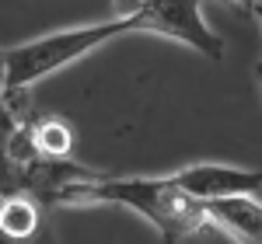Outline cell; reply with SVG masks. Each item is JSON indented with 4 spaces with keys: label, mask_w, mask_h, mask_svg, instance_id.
Masks as SVG:
<instances>
[{
    "label": "cell",
    "mask_w": 262,
    "mask_h": 244,
    "mask_svg": "<svg viewBox=\"0 0 262 244\" xmlns=\"http://www.w3.org/2000/svg\"><path fill=\"white\" fill-rule=\"evenodd\" d=\"M77 203L126 206V209L140 213L143 220H150L158 227L164 244H175L182 237L203 230V227H210L203 203L189 199L171 178H105V175H91L84 182L60 188L49 199V206H77Z\"/></svg>",
    "instance_id": "1"
},
{
    "label": "cell",
    "mask_w": 262,
    "mask_h": 244,
    "mask_svg": "<svg viewBox=\"0 0 262 244\" xmlns=\"http://www.w3.org/2000/svg\"><path fill=\"white\" fill-rule=\"evenodd\" d=\"M126 32H137L129 18H108L98 25H81V28H67V32H53L42 39L21 42L14 49H4V63H7V91H28L49 74H56L63 66L77 63L88 56L91 49H98L105 42L119 39Z\"/></svg>",
    "instance_id": "2"
},
{
    "label": "cell",
    "mask_w": 262,
    "mask_h": 244,
    "mask_svg": "<svg viewBox=\"0 0 262 244\" xmlns=\"http://www.w3.org/2000/svg\"><path fill=\"white\" fill-rule=\"evenodd\" d=\"M112 7L116 18H129L137 32H158L185 42L206 60L224 56V42L203 14V0H116Z\"/></svg>",
    "instance_id": "3"
},
{
    "label": "cell",
    "mask_w": 262,
    "mask_h": 244,
    "mask_svg": "<svg viewBox=\"0 0 262 244\" xmlns=\"http://www.w3.org/2000/svg\"><path fill=\"white\" fill-rule=\"evenodd\" d=\"M182 192L196 203H217L231 196H255L262 188V171L248 167H231V164H189L179 167L175 175H168Z\"/></svg>",
    "instance_id": "4"
},
{
    "label": "cell",
    "mask_w": 262,
    "mask_h": 244,
    "mask_svg": "<svg viewBox=\"0 0 262 244\" xmlns=\"http://www.w3.org/2000/svg\"><path fill=\"white\" fill-rule=\"evenodd\" d=\"M206 224L217 227L234 244H262V199L259 196H231L206 203Z\"/></svg>",
    "instance_id": "5"
},
{
    "label": "cell",
    "mask_w": 262,
    "mask_h": 244,
    "mask_svg": "<svg viewBox=\"0 0 262 244\" xmlns=\"http://www.w3.org/2000/svg\"><path fill=\"white\" fill-rule=\"evenodd\" d=\"M46 234V206L28 192L0 196V241L28 244Z\"/></svg>",
    "instance_id": "6"
},
{
    "label": "cell",
    "mask_w": 262,
    "mask_h": 244,
    "mask_svg": "<svg viewBox=\"0 0 262 244\" xmlns=\"http://www.w3.org/2000/svg\"><path fill=\"white\" fill-rule=\"evenodd\" d=\"M28 133H32V147H35L39 161H74L77 133L67 119L35 115V119H28Z\"/></svg>",
    "instance_id": "7"
},
{
    "label": "cell",
    "mask_w": 262,
    "mask_h": 244,
    "mask_svg": "<svg viewBox=\"0 0 262 244\" xmlns=\"http://www.w3.org/2000/svg\"><path fill=\"white\" fill-rule=\"evenodd\" d=\"M4 98H7V63H4V49H0V126H14V122L7 119Z\"/></svg>",
    "instance_id": "8"
},
{
    "label": "cell",
    "mask_w": 262,
    "mask_h": 244,
    "mask_svg": "<svg viewBox=\"0 0 262 244\" xmlns=\"http://www.w3.org/2000/svg\"><path fill=\"white\" fill-rule=\"evenodd\" d=\"M252 14H255V18H259V25H262V0L252 7ZM255 87H259V105H262V66H259V77H255Z\"/></svg>",
    "instance_id": "9"
},
{
    "label": "cell",
    "mask_w": 262,
    "mask_h": 244,
    "mask_svg": "<svg viewBox=\"0 0 262 244\" xmlns=\"http://www.w3.org/2000/svg\"><path fill=\"white\" fill-rule=\"evenodd\" d=\"M224 4H238V7H245V11H252L259 0H224Z\"/></svg>",
    "instance_id": "10"
},
{
    "label": "cell",
    "mask_w": 262,
    "mask_h": 244,
    "mask_svg": "<svg viewBox=\"0 0 262 244\" xmlns=\"http://www.w3.org/2000/svg\"><path fill=\"white\" fill-rule=\"evenodd\" d=\"M0 244H11V241H0ZM28 244H53V241H46V234H42V237H35V241H28Z\"/></svg>",
    "instance_id": "11"
},
{
    "label": "cell",
    "mask_w": 262,
    "mask_h": 244,
    "mask_svg": "<svg viewBox=\"0 0 262 244\" xmlns=\"http://www.w3.org/2000/svg\"><path fill=\"white\" fill-rule=\"evenodd\" d=\"M221 4H224V0H221Z\"/></svg>",
    "instance_id": "12"
}]
</instances>
